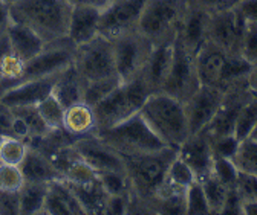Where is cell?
<instances>
[{
  "label": "cell",
  "mask_w": 257,
  "mask_h": 215,
  "mask_svg": "<svg viewBox=\"0 0 257 215\" xmlns=\"http://www.w3.org/2000/svg\"><path fill=\"white\" fill-rule=\"evenodd\" d=\"M178 156V150L164 146L150 152L122 156L125 172L132 188L131 212H149L150 202L164 185L170 165Z\"/></svg>",
  "instance_id": "obj_1"
},
{
  "label": "cell",
  "mask_w": 257,
  "mask_h": 215,
  "mask_svg": "<svg viewBox=\"0 0 257 215\" xmlns=\"http://www.w3.org/2000/svg\"><path fill=\"white\" fill-rule=\"evenodd\" d=\"M10 10L13 22L32 29L46 44L68 38L72 11L68 0H17Z\"/></svg>",
  "instance_id": "obj_2"
},
{
  "label": "cell",
  "mask_w": 257,
  "mask_h": 215,
  "mask_svg": "<svg viewBox=\"0 0 257 215\" xmlns=\"http://www.w3.org/2000/svg\"><path fill=\"white\" fill-rule=\"evenodd\" d=\"M140 114L167 146L178 150L190 136L184 102L164 92L150 94Z\"/></svg>",
  "instance_id": "obj_3"
},
{
  "label": "cell",
  "mask_w": 257,
  "mask_h": 215,
  "mask_svg": "<svg viewBox=\"0 0 257 215\" xmlns=\"http://www.w3.org/2000/svg\"><path fill=\"white\" fill-rule=\"evenodd\" d=\"M196 72L201 84L222 88L246 81L251 64L242 55H231L211 42H205L195 54Z\"/></svg>",
  "instance_id": "obj_4"
},
{
  "label": "cell",
  "mask_w": 257,
  "mask_h": 215,
  "mask_svg": "<svg viewBox=\"0 0 257 215\" xmlns=\"http://www.w3.org/2000/svg\"><path fill=\"white\" fill-rule=\"evenodd\" d=\"M149 95L150 90L141 76L121 81L101 102L93 107L98 132L138 114Z\"/></svg>",
  "instance_id": "obj_5"
},
{
  "label": "cell",
  "mask_w": 257,
  "mask_h": 215,
  "mask_svg": "<svg viewBox=\"0 0 257 215\" xmlns=\"http://www.w3.org/2000/svg\"><path fill=\"white\" fill-rule=\"evenodd\" d=\"M188 10V0H147L138 30L153 44L175 42Z\"/></svg>",
  "instance_id": "obj_6"
},
{
  "label": "cell",
  "mask_w": 257,
  "mask_h": 215,
  "mask_svg": "<svg viewBox=\"0 0 257 215\" xmlns=\"http://www.w3.org/2000/svg\"><path fill=\"white\" fill-rule=\"evenodd\" d=\"M121 156H132L140 152H150L167 146L149 127L144 118L138 113L119 124L95 133Z\"/></svg>",
  "instance_id": "obj_7"
},
{
  "label": "cell",
  "mask_w": 257,
  "mask_h": 215,
  "mask_svg": "<svg viewBox=\"0 0 257 215\" xmlns=\"http://www.w3.org/2000/svg\"><path fill=\"white\" fill-rule=\"evenodd\" d=\"M74 68L84 82L115 75L118 76L115 68L113 42L98 34L92 40L75 46Z\"/></svg>",
  "instance_id": "obj_8"
},
{
  "label": "cell",
  "mask_w": 257,
  "mask_h": 215,
  "mask_svg": "<svg viewBox=\"0 0 257 215\" xmlns=\"http://www.w3.org/2000/svg\"><path fill=\"white\" fill-rule=\"evenodd\" d=\"M112 42L115 68L119 80L128 81L140 76L155 44L146 36H143L140 30L124 34L121 37L113 38Z\"/></svg>",
  "instance_id": "obj_9"
},
{
  "label": "cell",
  "mask_w": 257,
  "mask_h": 215,
  "mask_svg": "<svg viewBox=\"0 0 257 215\" xmlns=\"http://www.w3.org/2000/svg\"><path fill=\"white\" fill-rule=\"evenodd\" d=\"M74 56L75 46L68 38L48 43L34 58L25 63L23 74L17 84L57 75L74 64Z\"/></svg>",
  "instance_id": "obj_10"
},
{
  "label": "cell",
  "mask_w": 257,
  "mask_h": 215,
  "mask_svg": "<svg viewBox=\"0 0 257 215\" xmlns=\"http://www.w3.org/2000/svg\"><path fill=\"white\" fill-rule=\"evenodd\" d=\"M199 86L201 81L196 72L195 54H191L179 40H175L173 63L161 92L185 102L199 88Z\"/></svg>",
  "instance_id": "obj_11"
},
{
  "label": "cell",
  "mask_w": 257,
  "mask_h": 215,
  "mask_svg": "<svg viewBox=\"0 0 257 215\" xmlns=\"http://www.w3.org/2000/svg\"><path fill=\"white\" fill-rule=\"evenodd\" d=\"M147 0H112L101 11L100 34L113 40L138 30Z\"/></svg>",
  "instance_id": "obj_12"
},
{
  "label": "cell",
  "mask_w": 257,
  "mask_h": 215,
  "mask_svg": "<svg viewBox=\"0 0 257 215\" xmlns=\"http://www.w3.org/2000/svg\"><path fill=\"white\" fill-rule=\"evenodd\" d=\"M245 29L246 20L240 16L237 8L210 14L208 42L231 55H240Z\"/></svg>",
  "instance_id": "obj_13"
},
{
  "label": "cell",
  "mask_w": 257,
  "mask_h": 215,
  "mask_svg": "<svg viewBox=\"0 0 257 215\" xmlns=\"http://www.w3.org/2000/svg\"><path fill=\"white\" fill-rule=\"evenodd\" d=\"M223 95L225 92L222 88L201 84L195 94L184 102L190 134L201 133L207 128L223 101Z\"/></svg>",
  "instance_id": "obj_14"
},
{
  "label": "cell",
  "mask_w": 257,
  "mask_h": 215,
  "mask_svg": "<svg viewBox=\"0 0 257 215\" xmlns=\"http://www.w3.org/2000/svg\"><path fill=\"white\" fill-rule=\"evenodd\" d=\"M74 146L83 160L98 176L104 172L125 171L122 156L96 134L75 139Z\"/></svg>",
  "instance_id": "obj_15"
},
{
  "label": "cell",
  "mask_w": 257,
  "mask_h": 215,
  "mask_svg": "<svg viewBox=\"0 0 257 215\" xmlns=\"http://www.w3.org/2000/svg\"><path fill=\"white\" fill-rule=\"evenodd\" d=\"M178 156L191 168L198 180H202L213 172L214 154L211 139L205 132L190 134L178 148Z\"/></svg>",
  "instance_id": "obj_16"
},
{
  "label": "cell",
  "mask_w": 257,
  "mask_h": 215,
  "mask_svg": "<svg viewBox=\"0 0 257 215\" xmlns=\"http://www.w3.org/2000/svg\"><path fill=\"white\" fill-rule=\"evenodd\" d=\"M175 55V42H166L155 44L147 63L141 72V78L146 82L150 94L161 92L169 76Z\"/></svg>",
  "instance_id": "obj_17"
},
{
  "label": "cell",
  "mask_w": 257,
  "mask_h": 215,
  "mask_svg": "<svg viewBox=\"0 0 257 215\" xmlns=\"http://www.w3.org/2000/svg\"><path fill=\"white\" fill-rule=\"evenodd\" d=\"M57 75L40 78V80H31L14 87L8 88L5 94L0 95V101L10 108L16 107H28V106H37L43 98L52 94V88L57 80Z\"/></svg>",
  "instance_id": "obj_18"
},
{
  "label": "cell",
  "mask_w": 257,
  "mask_h": 215,
  "mask_svg": "<svg viewBox=\"0 0 257 215\" xmlns=\"http://www.w3.org/2000/svg\"><path fill=\"white\" fill-rule=\"evenodd\" d=\"M208 12L188 4V10L179 28L176 40H179L191 54H196L198 49L208 40Z\"/></svg>",
  "instance_id": "obj_19"
},
{
  "label": "cell",
  "mask_w": 257,
  "mask_h": 215,
  "mask_svg": "<svg viewBox=\"0 0 257 215\" xmlns=\"http://www.w3.org/2000/svg\"><path fill=\"white\" fill-rule=\"evenodd\" d=\"M101 11L92 6H72L68 40L74 46H80L100 34V17Z\"/></svg>",
  "instance_id": "obj_20"
},
{
  "label": "cell",
  "mask_w": 257,
  "mask_h": 215,
  "mask_svg": "<svg viewBox=\"0 0 257 215\" xmlns=\"http://www.w3.org/2000/svg\"><path fill=\"white\" fill-rule=\"evenodd\" d=\"M42 214L49 215H78L84 214L72 188L63 178L52 180L48 185V192Z\"/></svg>",
  "instance_id": "obj_21"
},
{
  "label": "cell",
  "mask_w": 257,
  "mask_h": 215,
  "mask_svg": "<svg viewBox=\"0 0 257 215\" xmlns=\"http://www.w3.org/2000/svg\"><path fill=\"white\" fill-rule=\"evenodd\" d=\"M63 130L66 132L74 140L98 132L96 116L92 106L84 101L75 102L64 108L63 118Z\"/></svg>",
  "instance_id": "obj_22"
},
{
  "label": "cell",
  "mask_w": 257,
  "mask_h": 215,
  "mask_svg": "<svg viewBox=\"0 0 257 215\" xmlns=\"http://www.w3.org/2000/svg\"><path fill=\"white\" fill-rule=\"evenodd\" d=\"M7 38L13 54L25 63L31 58H34L46 44L34 30L17 22H11V24L8 26Z\"/></svg>",
  "instance_id": "obj_23"
},
{
  "label": "cell",
  "mask_w": 257,
  "mask_h": 215,
  "mask_svg": "<svg viewBox=\"0 0 257 215\" xmlns=\"http://www.w3.org/2000/svg\"><path fill=\"white\" fill-rule=\"evenodd\" d=\"M23 176H25V182H37V183H49L52 180H58L61 178L58 170L55 168V165L52 164V160L40 152L36 148L28 150V154L23 160V164L20 165Z\"/></svg>",
  "instance_id": "obj_24"
},
{
  "label": "cell",
  "mask_w": 257,
  "mask_h": 215,
  "mask_svg": "<svg viewBox=\"0 0 257 215\" xmlns=\"http://www.w3.org/2000/svg\"><path fill=\"white\" fill-rule=\"evenodd\" d=\"M83 94L84 80L80 76L74 64L58 74L52 88V95L64 106V108L83 101Z\"/></svg>",
  "instance_id": "obj_25"
},
{
  "label": "cell",
  "mask_w": 257,
  "mask_h": 215,
  "mask_svg": "<svg viewBox=\"0 0 257 215\" xmlns=\"http://www.w3.org/2000/svg\"><path fill=\"white\" fill-rule=\"evenodd\" d=\"M69 186L72 188L84 214H106L110 196L98 177L92 182L81 183V185H71L69 183Z\"/></svg>",
  "instance_id": "obj_26"
},
{
  "label": "cell",
  "mask_w": 257,
  "mask_h": 215,
  "mask_svg": "<svg viewBox=\"0 0 257 215\" xmlns=\"http://www.w3.org/2000/svg\"><path fill=\"white\" fill-rule=\"evenodd\" d=\"M49 183H37V182H25L20 196V215H36L42 214L46 192Z\"/></svg>",
  "instance_id": "obj_27"
},
{
  "label": "cell",
  "mask_w": 257,
  "mask_h": 215,
  "mask_svg": "<svg viewBox=\"0 0 257 215\" xmlns=\"http://www.w3.org/2000/svg\"><path fill=\"white\" fill-rule=\"evenodd\" d=\"M199 182L204 188V192H205V197H207V202L210 206V212L211 214H220L225 202H227V197L233 188H228L225 183H222L213 172Z\"/></svg>",
  "instance_id": "obj_28"
},
{
  "label": "cell",
  "mask_w": 257,
  "mask_h": 215,
  "mask_svg": "<svg viewBox=\"0 0 257 215\" xmlns=\"http://www.w3.org/2000/svg\"><path fill=\"white\" fill-rule=\"evenodd\" d=\"M37 112L43 119L48 130H63V118H64V106L51 94L43 98L37 106Z\"/></svg>",
  "instance_id": "obj_29"
},
{
  "label": "cell",
  "mask_w": 257,
  "mask_h": 215,
  "mask_svg": "<svg viewBox=\"0 0 257 215\" xmlns=\"http://www.w3.org/2000/svg\"><path fill=\"white\" fill-rule=\"evenodd\" d=\"M121 82L119 76H107V78H100L84 82V94H83V101L87 102L89 106L95 107L98 102H101L110 92Z\"/></svg>",
  "instance_id": "obj_30"
},
{
  "label": "cell",
  "mask_w": 257,
  "mask_h": 215,
  "mask_svg": "<svg viewBox=\"0 0 257 215\" xmlns=\"http://www.w3.org/2000/svg\"><path fill=\"white\" fill-rule=\"evenodd\" d=\"M233 162L240 172L257 176V140L249 138L240 140Z\"/></svg>",
  "instance_id": "obj_31"
},
{
  "label": "cell",
  "mask_w": 257,
  "mask_h": 215,
  "mask_svg": "<svg viewBox=\"0 0 257 215\" xmlns=\"http://www.w3.org/2000/svg\"><path fill=\"white\" fill-rule=\"evenodd\" d=\"M257 124V96H251L240 108L236 124H234V136L239 140L249 138L251 132Z\"/></svg>",
  "instance_id": "obj_32"
},
{
  "label": "cell",
  "mask_w": 257,
  "mask_h": 215,
  "mask_svg": "<svg viewBox=\"0 0 257 215\" xmlns=\"http://www.w3.org/2000/svg\"><path fill=\"white\" fill-rule=\"evenodd\" d=\"M29 145L26 140L16 136H5L4 144L0 146V162L20 166L28 154Z\"/></svg>",
  "instance_id": "obj_33"
},
{
  "label": "cell",
  "mask_w": 257,
  "mask_h": 215,
  "mask_svg": "<svg viewBox=\"0 0 257 215\" xmlns=\"http://www.w3.org/2000/svg\"><path fill=\"white\" fill-rule=\"evenodd\" d=\"M185 214L187 215L211 214L204 188L199 180L193 182L185 191Z\"/></svg>",
  "instance_id": "obj_34"
},
{
  "label": "cell",
  "mask_w": 257,
  "mask_h": 215,
  "mask_svg": "<svg viewBox=\"0 0 257 215\" xmlns=\"http://www.w3.org/2000/svg\"><path fill=\"white\" fill-rule=\"evenodd\" d=\"M25 183V176L20 166L0 162V190L20 191Z\"/></svg>",
  "instance_id": "obj_35"
},
{
  "label": "cell",
  "mask_w": 257,
  "mask_h": 215,
  "mask_svg": "<svg viewBox=\"0 0 257 215\" xmlns=\"http://www.w3.org/2000/svg\"><path fill=\"white\" fill-rule=\"evenodd\" d=\"M242 204H249L257 202V176L245 174L239 171L236 186H234Z\"/></svg>",
  "instance_id": "obj_36"
},
{
  "label": "cell",
  "mask_w": 257,
  "mask_h": 215,
  "mask_svg": "<svg viewBox=\"0 0 257 215\" xmlns=\"http://www.w3.org/2000/svg\"><path fill=\"white\" fill-rule=\"evenodd\" d=\"M240 140L234 134H225L211 139V148L214 159H230L233 160Z\"/></svg>",
  "instance_id": "obj_37"
},
{
  "label": "cell",
  "mask_w": 257,
  "mask_h": 215,
  "mask_svg": "<svg viewBox=\"0 0 257 215\" xmlns=\"http://www.w3.org/2000/svg\"><path fill=\"white\" fill-rule=\"evenodd\" d=\"M213 174L225 183L228 188L236 186V180L239 176V170L236 168L234 162L230 159H214L213 164Z\"/></svg>",
  "instance_id": "obj_38"
},
{
  "label": "cell",
  "mask_w": 257,
  "mask_h": 215,
  "mask_svg": "<svg viewBox=\"0 0 257 215\" xmlns=\"http://www.w3.org/2000/svg\"><path fill=\"white\" fill-rule=\"evenodd\" d=\"M240 55L249 64L257 63V22H246Z\"/></svg>",
  "instance_id": "obj_39"
},
{
  "label": "cell",
  "mask_w": 257,
  "mask_h": 215,
  "mask_svg": "<svg viewBox=\"0 0 257 215\" xmlns=\"http://www.w3.org/2000/svg\"><path fill=\"white\" fill-rule=\"evenodd\" d=\"M240 0H188V4L204 10L208 14L220 12L225 10H231L239 5Z\"/></svg>",
  "instance_id": "obj_40"
},
{
  "label": "cell",
  "mask_w": 257,
  "mask_h": 215,
  "mask_svg": "<svg viewBox=\"0 0 257 215\" xmlns=\"http://www.w3.org/2000/svg\"><path fill=\"white\" fill-rule=\"evenodd\" d=\"M0 215H20L19 191L0 190Z\"/></svg>",
  "instance_id": "obj_41"
},
{
  "label": "cell",
  "mask_w": 257,
  "mask_h": 215,
  "mask_svg": "<svg viewBox=\"0 0 257 215\" xmlns=\"http://www.w3.org/2000/svg\"><path fill=\"white\" fill-rule=\"evenodd\" d=\"M236 8L246 22H257V0H240Z\"/></svg>",
  "instance_id": "obj_42"
},
{
  "label": "cell",
  "mask_w": 257,
  "mask_h": 215,
  "mask_svg": "<svg viewBox=\"0 0 257 215\" xmlns=\"http://www.w3.org/2000/svg\"><path fill=\"white\" fill-rule=\"evenodd\" d=\"M13 127V110L0 101V133L11 136Z\"/></svg>",
  "instance_id": "obj_43"
},
{
  "label": "cell",
  "mask_w": 257,
  "mask_h": 215,
  "mask_svg": "<svg viewBox=\"0 0 257 215\" xmlns=\"http://www.w3.org/2000/svg\"><path fill=\"white\" fill-rule=\"evenodd\" d=\"M11 10L7 0H0V36L7 32L8 26L11 24Z\"/></svg>",
  "instance_id": "obj_44"
},
{
  "label": "cell",
  "mask_w": 257,
  "mask_h": 215,
  "mask_svg": "<svg viewBox=\"0 0 257 215\" xmlns=\"http://www.w3.org/2000/svg\"><path fill=\"white\" fill-rule=\"evenodd\" d=\"M72 6H92V8H98L104 10L112 0H68Z\"/></svg>",
  "instance_id": "obj_45"
},
{
  "label": "cell",
  "mask_w": 257,
  "mask_h": 215,
  "mask_svg": "<svg viewBox=\"0 0 257 215\" xmlns=\"http://www.w3.org/2000/svg\"><path fill=\"white\" fill-rule=\"evenodd\" d=\"M246 86L251 90V94L257 96V63L251 64L249 72L246 75Z\"/></svg>",
  "instance_id": "obj_46"
},
{
  "label": "cell",
  "mask_w": 257,
  "mask_h": 215,
  "mask_svg": "<svg viewBox=\"0 0 257 215\" xmlns=\"http://www.w3.org/2000/svg\"><path fill=\"white\" fill-rule=\"evenodd\" d=\"M243 214H257V202L243 206Z\"/></svg>",
  "instance_id": "obj_47"
},
{
  "label": "cell",
  "mask_w": 257,
  "mask_h": 215,
  "mask_svg": "<svg viewBox=\"0 0 257 215\" xmlns=\"http://www.w3.org/2000/svg\"><path fill=\"white\" fill-rule=\"evenodd\" d=\"M249 139H254V140H257V124H255L254 130L251 132V134H249Z\"/></svg>",
  "instance_id": "obj_48"
},
{
  "label": "cell",
  "mask_w": 257,
  "mask_h": 215,
  "mask_svg": "<svg viewBox=\"0 0 257 215\" xmlns=\"http://www.w3.org/2000/svg\"><path fill=\"white\" fill-rule=\"evenodd\" d=\"M5 136H7V134L0 133V146H2V144H4V139H5Z\"/></svg>",
  "instance_id": "obj_49"
},
{
  "label": "cell",
  "mask_w": 257,
  "mask_h": 215,
  "mask_svg": "<svg viewBox=\"0 0 257 215\" xmlns=\"http://www.w3.org/2000/svg\"><path fill=\"white\" fill-rule=\"evenodd\" d=\"M7 2H8V4L11 5V4H14V2H17V0H7Z\"/></svg>",
  "instance_id": "obj_50"
}]
</instances>
